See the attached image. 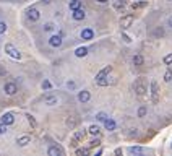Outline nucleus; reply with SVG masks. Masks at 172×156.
<instances>
[{
  "label": "nucleus",
  "instance_id": "20",
  "mask_svg": "<svg viewBox=\"0 0 172 156\" xmlns=\"http://www.w3.org/2000/svg\"><path fill=\"white\" fill-rule=\"evenodd\" d=\"M75 55L76 57H86L88 55V47H78L75 51Z\"/></svg>",
  "mask_w": 172,
  "mask_h": 156
},
{
  "label": "nucleus",
  "instance_id": "12",
  "mask_svg": "<svg viewBox=\"0 0 172 156\" xmlns=\"http://www.w3.org/2000/svg\"><path fill=\"white\" fill-rule=\"evenodd\" d=\"M81 39H84V41L94 39V31H93L91 28H84V30L81 31Z\"/></svg>",
  "mask_w": 172,
  "mask_h": 156
},
{
  "label": "nucleus",
  "instance_id": "6",
  "mask_svg": "<svg viewBox=\"0 0 172 156\" xmlns=\"http://www.w3.org/2000/svg\"><path fill=\"white\" fill-rule=\"evenodd\" d=\"M26 16H28V20H29V21H38V20L41 18V13H39L38 8L31 7V8L26 10Z\"/></svg>",
  "mask_w": 172,
  "mask_h": 156
},
{
  "label": "nucleus",
  "instance_id": "30",
  "mask_svg": "<svg viewBox=\"0 0 172 156\" xmlns=\"http://www.w3.org/2000/svg\"><path fill=\"white\" fill-rule=\"evenodd\" d=\"M65 85H67V88H68V89H71V91H75V89H76V83H75L73 80H68Z\"/></svg>",
  "mask_w": 172,
  "mask_h": 156
},
{
  "label": "nucleus",
  "instance_id": "36",
  "mask_svg": "<svg viewBox=\"0 0 172 156\" xmlns=\"http://www.w3.org/2000/svg\"><path fill=\"white\" fill-rule=\"evenodd\" d=\"M7 31V23L5 21H0V34H3Z\"/></svg>",
  "mask_w": 172,
  "mask_h": 156
},
{
  "label": "nucleus",
  "instance_id": "27",
  "mask_svg": "<svg viewBox=\"0 0 172 156\" xmlns=\"http://www.w3.org/2000/svg\"><path fill=\"white\" fill-rule=\"evenodd\" d=\"M26 119H28V122L31 124V127H33V129H36V127H38V122H36V119H34L31 114H26Z\"/></svg>",
  "mask_w": 172,
  "mask_h": 156
},
{
  "label": "nucleus",
  "instance_id": "10",
  "mask_svg": "<svg viewBox=\"0 0 172 156\" xmlns=\"http://www.w3.org/2000/svg\"><path fill=\"white\" fill-rule=\"evenodd\" d=\"M71 16H73V20H75V21H81V20H84V18H86V13H84V10L80 7V8L73 10V13H71Z\"/></svg>",
  "mask_w": 172,
  "mask_h": 156
},
{
  "label": "nucleus",
  "instance_id": "13",
  "mask_svg": "<svg viewBox=\"0 0 172 156\" xmlns=\"http://www.w3.org/2000/svg\"><path fill=\"white\" fill-rule=\"evenodd\" d=\"M44 103L47 106H55V104H59V98H57L55 94H46L44 96Z\"/></svg>",
  "mask_w": 172,
  "mask_h": 156
},
{
  "label": "nucleus",
  "instance_id": "17",
  "mask_svg": "<svg viewBox=\"0 0 172 156\" xmlns=\"http://www.w3.org/2000/svg\"><path fill=\"white\" fill-rule=\"evenodd\" d=\"M28 143H31V137L29 135H23V137H20L16 140V145L18 146H26Z\"/></svg>",
  "mask_w": 172,
  "mask_h": 156
},
{
  "label": "nucleus",
  "instance_id": "23",
  "mask_svg": "<svg viewBox=\"0 0 172 156\" xmlns=\"http://www.w3.org/2000/svg\"><path fill=\"white\" fill-rule=\"evenodd\" d=\"M145 7H148V2H146V0H143V2H135V3H132V8H133V10L145 8Z\"/></svg>",
  "mask_w": 172,
  "mask_h": 156
},
{
  "label": "nucleus",
  "instance_id": "44",
  "mask_svg": "<svg viewBox=\"0 0 172 156\" xmlns=\"http://www.w3.org/2000/svg\"><path fill=\"white\" fill-rule=\"evenodd\" d=\"M2 73H5V70H3L2 67H0V75H2Z\"/></svg>",
  "mask_w": 172,
  "mask_h": 156
},
{
  "label": "nucleus",
  "instance_id": "7",
  "mask_svg": "<svg viewBox=\"0 0 172 156\" xmlns=\"http://www.w3.org/2000/svg\"><path fill=\"white\" fill-rule=\"evenodd\" d=\"M151 99L154 104L159 103V86H157L156 81H151Z\"/></svg>",
  "mask_w": 172,
  "mask_h": 156
},
{
  "label": "nucleus",
  "instance_id": "40",
  "mask_svg": "<svg viewBox=\"0 0 172 156\" xmlns=\"http://www.w3.org/2000/svg\"><path fill=\"white\" fill-rule=\"evenodd\" d=\"M135 135H137V129H132V132L128 133V137H135Z\"/></svg>",
  "mask_w": 172,
  "mask_h": 156
},
{
  "label": "nucleus",
  "instance_id": "2",
  "mask_svg": "<svg viewBox=\"0 0 172 156\" xmlns=\"http://www.w3.org/2000/svg\"><path fill=\"white\" fill-rule=\"evenodd\" d=\"M5 52L8 54L11 59H15V60H20V59H21V52H20L13 44H5Z\"/></svg>",
  "mask_w": 172,
  "mask_h": 156
},
{
  "label": "nucleus",
  "instance_id": "28",
  "mask_svg": "<svg viewBox=\"0 0 172 156\" xmlns=\"http://www.w3.org/2000/svg\"><path fill=\"white\" fill-rule=\"evenodd\" d=\"M54 30H55V25H54V23H51V21L44 25V31H46V33H51V31H54Z\"/></svg>",
  "mask_w": 172,
  "mask_h": 156
},
{
  "label": "nucleus",
  "instance_id": "14",
  "mask_svg": "<svg viewBox=\"0 0 172 156\" xmlns=\"http://www.w3.org/2000/svg\"><path fill=\"white\" fill-rule=\"evenodd\" d=\"M102 124H104V129H106V130H109V132H114V130H115V127H117V124L114 122L111 117H107Z\"/></svg>",
  "mask_w": 172,
  "mask_h": 156
},
{
  "label": "nucleus",
  "instance_id": "34",
  "mask_svg": "<svg viewBox=\"0 0 172 156\" xmlns=\"http://www.w3.org/2000/svg\"><path fill=\"white\" fill-rule=\"evenodd\" d=\"M164 63H166V65H170L172 63V54H167L166 57H164V60H162Z\"/></svg>",
  "mask_w": 172,
  "mask_h": 156
},
{
  "label": "nucleus",
  "instance_id": "18",
  "mask_svg": "<svg viewBox=\"0 0 172 156\" xmlns=\"http://www.w3.org/2000/svg\"><path fill=\"white\" fill-rule=\"evenodd\" d=\"M88 132L91 133L93 137H99V133H101V129H99V125H96V124H93V125H89V129H88Z\"/></svg>",
  "mask_w": 172,
  "mask_h": 156
},
{
  "label": "nucleus",
  "instance_id": "26",
  "mask_svg": "<svg viewBox=\"0 0 172 156\" xmlns=\"http://www.w3.org/2000/svg\"><path fill=\"white\" fill-rule=\"evenodd\" d=\"M99 145H101V140L96 137V138H93L89 143H88V148H94V146H99Z\"/></svg>",
  "mask_w": 172,
  "mask_h": 156
},
{
  "label": "nucleus",
  "instance_id": "19",
  "mask_svg": "<svg viewBox=\"0 0 172 156\" xmlns=\"http://www.w3.org/2000/svg\"><path fill=\"white\" fill-rule=\"evenodd\" d=\"M143 62H145V59H143V55H141V54H137V55H133V65H137V67H141V65H143Z\"/></svg>",
  "mask_w": 172,
  "mask_h": 156
},
{
  "label": "nucleus",
  "instance_id": "41",
  "mask_svg": "<svg viewBox=\"0 0 172 156\" xmlns=\"http://www.w3.org/2000/svg\"><path fill=\"white\" fill-rule=\"evenodd\" d=\"M167 26H170V28H172V16H169V18H167Z\"/></svg>",
  "mask_w": 172,
  "mask_h": 156
},
{
  "label": "nucleus",
  "instance_id": "8",
  "mask_svg": "<svg viewBox=\"0 0 172 156\" xmlns=\"http://www.w3.org/2000/svg\"><path fill=\"white\" fill-rule=\"evenodd\" d=\"M0 122L5 124V125L15 124V114H11V112H5V114L2 116V119H0Z\"/></svg>",
  "mask_w": 172,
  "mask_h": 156
},
{
  "label": "nucleus",
  "instance_id": "9",
  "mask_svg": "<svg viewBox=\"0 0 172 156\" xmlns=\"http://www.w3.org/2000/svg\"><path fill=\"white\" fill-rule=\"evenodd\" d=\"M47 154H49V156H63V150H62L59 145H52V146H49Z\"/></svg>",
  "mask_w": 172,
  "mask_h": 156
},
{
  "label": "nucleus",
  "instance_id": "42",
  "mask_svg": "<svg viewBox=\"0 0 172 156\" xmlns=\"http://www.w3.org/2000/svg\"><path fill=\"white\" fill-rule=\"evenodd\" d=\"M115 154H122V148H117V150H115Z\"/></svg>",
  "mask_w": 172,
  "mask_h": 156
},
{
  "label": "nucleus",
  "instance_id": "45",
  "mask_svg": "<svg viewBox=\"0 0 172 156\" xmlns=\"http://www.w3.org/2000/svg\"><path fill=\"white\" fill-rule=\"evenodd\" d=\"M42 2H44V3H51V0H42Z\"/></svg>",
  "mask_w": 172,
  "mask_h": 156
},
{
  "label": "nucleus",
  "instance_id": "31",
  "mask_svg": "<svg viewBox=\"0 0 172 156\" xmlns=\"http://www.w3.org/2000/svg\"><path fill=\"white\" fill-rule=\"evenodd\" d=\"M51 86H52V85H51V81H49V80H44V81H42V85H41V88L46 89V91L51 89Z\"/></svg>",
  "mask_w": 172,
  "mask_h": 156
},
{
  "label": "nucleus",
  "instance_id": "15",
  "mask_svg": "<svg viewBox=\"0 0 172 156\" xmlns=\"http://www.w3.org/2000/svg\"><path fill=\"white\" fill-rule=\"evenodd\" d=\"M86 133H88V130H86V129H78V130H75V133H73V138H76L78 141H81V140L86 137Z\"/></svg>",
  "mask_w": 172,
  "mask_h": 156
},
{
  "label": "nucleus",
  "instance_id": "22",
  "mask_svg": "<svg viewBox=\"0 0 172 156\" xmlns=\"http://www.w3.org/2000/svg\"><path fill=\"white\" fill-rule=\"evenodd\" d=\"M143 151L145 150H143L141 146H128V153L130 154H141Z\"/></svg>",
  "mask_w": 172,
  "mask_h": 156
},
{
  "label": "nucleus",
  "instance_id": "24",
  "mask_svg": "<svg viewBox=\"0 0 172 156\" xmlns=\"http://www.w3.org/2000/svg\"><path fill=\"white\" fill-rule=\"evenodd\" d=\"M125 0H115V2H114V8L115 10H124V7H125Z\"/></svg>",
  "mask_w": 172,
  "mask_h": 156
},
{
  "label": "nucleus",
  "instance_id": "25",
  "mask_svg": "<svg viewBox=\"0 0 172 156\" xmlns=\"http://www.w3.org/2000/svg\"><path fill=\"white\" fill-rule=\"evenodd\" d=\"M75 153H76V156H88L89 154V148H78Z\"/></svg>",
  "mask_w": 172,
  "mask_h": 156
},
{
  "label": "nucleus",
  "instance_id": "43",
  "mask_svg": "<svg viewBox=\"0 0 172 156\" xmlns=\"http://www.w3.org/2000/svg\"><path fill=\"white\" fill-rule=\"evenodd\" d=\"M97 2H99V3H107L109 0H97Z\"/></svg>",
  "mask_w": 172,
  "mask_h": 156
},
{
  "label": "nucleus",
  "instance_id": "5",
  "mask_svg": "<svg viewBox=\"0 0 172 156\" xmlns=\"http://www.w3.org/2000/svg\"><path fill=\"white\" fill-rule=\"evenodd\" d=\"M133 20H135L133 15H125V16H122V18H120V28H122V30H128V28L132 26Z\"/></svg>",
  "mask_w": 172,
  "mask_h": 156
},
{
  "label": "nucleus",
  "instance_id": "21",
  "mask_svg": "<svg viewBox=\"0 0 172 156\" xmlns=\"http://www.w3.org/2000/svg\"><path fill=\"white\" fill-rule=\"evenodd\" d=\"M68 7H70L71 11L76 10V8H80V7H81V0H70V2H68Z\"/></svg>",
  "mask_w": 172,
  "mask_h": 156
},
{
  "label": "nucleus",
  "instance_id": "33",
  "mask_svg": "<svg viewBox=\"0 0 172 156\" xmlns=\"http://www.w3.org/2000/svg\"><path fill=\"white\" fill-rule=\"evenodd\" d=\"M170 80H172V70H167V72L164 73V81H167V83H169Z\"/></svg>",
  "mask_w": 172,
  "mask_h": 156
},
{
  "label": "nucleus",
  "instance_id": "16",
  "mask_svg": "<svg viewBox=\"0 0 172 156\" xmlns=\"http://www.w3.org/2000/svg\"><path fill=\"white\" fill-rule=\"evenodd\" d=\"M112 72V67L109 65V67H104L102 70H101V72H99L97 75H96V80H101V78H106L107 75H109Z\"/></svg>",
  "mask_w": 172,
  "mask_h": 156
},
{
  "label": "nucleus",
  "instance_id": "32",
  "mask_svg": "<svg viewBox=\"0 0 172 156\" xmlns=\"http://www.w3.org/2000/svg\"><path fill=\"white\" fill-rule=\"evenodd\" d=\"M146 112H148V109L145 108V106H141V108L138 109V117H145V116H146Z\"/></svg>",
  "mask_w": 172,
  "mask_h": 156
},
{
  "label": "nucleus",
  "instance_id": "1",
  "mask_svg": "<svg viewBox=\"0 0 172 156\" xmlns=\"http://www.w3.org/2000/svg\"><path fill=\"white\" fill-rule=\"evenodd\" d=\"M146 91H148V88L145 85V80H143V78H138V80L135 81V93H137L138 96H145Z\"/></svg>",
  "mask_w": 172,
  "mask_h": 156
},
{
  "label": "nucleus",
  "instance_id": "39",
  "mask_svg": "<svg viewBox=\"0 0 172 156\" xmlns=\"http://www.w3.org/2000/svg\"><path fill=\"white\" fill-rule=\"evenodd\" d=\"M67 125H68V127H75V120H70V119H67Z\"/></svg>",
  "mask_w": 172,
  "mask_h": 156
},
{
  "label": "nucleus",
  "instance_id": "37",
  "mask_svg": "<svg viewBox=\"0 0 172 156\" xmlns=\"http://www.w3.org/2000/svg\"><path fill=\"white\" fill-rule=\"evenodd\" d=\"M154 34H156V36H164V30H161V28H157Z\"/></svg>",
  "mask_w": 172,
  "mask_h": 156
},
{
  "label": "nucleus",
  "instance_id": "38",
  "mask_svg": "<svg viewBox=\"0 0 172 156\" xmlns=\"http://www.w3.org/2000/svg\"><path fill=\"white\" fill-rule=\"evenodd\" d=\"M122 39H124L125 42H130L132 39H130V36H127V34H122Z\"/></svg>",
  "mask_w": 172,
  "mask_h": 156
},
{
  "label": "nucleus",
  "instance_id": "4",
  "mask_svg": "<svg viewBox=\"0 0 172 156\" xmlns=\"http://www.w3.org/2000/svg\"><path fill=\"white\" fill-rule=\"evenodd\" d=\"M3 91H5V94H8V96H15V94H16V91H18V86H16V83H13V81H8V83H5V86H3Z\"/></svg>",
  "mask_w": 172,
  "mask_h": 156
},
{
  "label": "nucleus",
  "instance_id": "11",
  "mask_svg": "<svg viewBox=\"0 0 172 156\" xmlns=\"http://www.w3.org/2000/svg\"><path fill=\"white\" fill-rule=\"evenodd\" d=\"M89 99H91V93H89L88 89H83V91H80V93H78V101H80V103L84 104V103H88Z\"/></svg>",
  "mask_w": 172,
  "mask_h": 156
},
{
  "label": "nucleus",
  "instance_id": "35",
  "mask_svg": "<svg viewBox=\"0 0 172 156\" xmlns=\"http://www.w3.org/2000/svg\"><path fill=\"white\" fill-rule=\"evenodd\" d=\"M7 127H8V125H5V124L0 122V135H5V133H7Z\"/></svg>",
  "mask_w": 172,
  "mask_h": 156
},
{
  "label": "nucleus",
  "instance_id": "29",
  "mask_svg": "<svg viewBox=\"0 0 172 156\" xmlns=\"http://www.w3.org/2000/svg\"><path fill=\"white\" fill-rule=\"evenodd\" d=\"M107 117H109V116H107L106 112H97V114H96V119L99 120V122H104Z\"/></svg>",
  "mask_w": 172,
  "mask_h": 156
},
{
  "label": "nucleus",
  "instance_id": "3",
  "mask_svg": "<svg viewBox=\"0 0 172 156\" xmlns=\"http://www.w3.org/2000/svg\"><path fill=\"white\" fill-rule=\"evenodd\" d=\"M62 42H63L62 34H52V36L49 38V46H51V47H60Z\"/></svg>",
  "mask_w": 172,
  "mask_h": 156
}]
</instances>
